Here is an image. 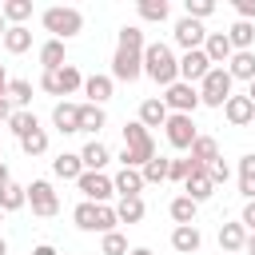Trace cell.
<instances>
[{"label":"cell","instance_id":"cell-1","mask_svg":"<svg viewBox=\"0 0 255 255\" xmlns=\"http://www.w3.org/2000/svg\"><path fill=\"white\" fill-rule=\"evenodd\" d=\"M143 76L147 80H155L159 88H171L175 80H179V60H175V52L167 48V44H147L143 48Z\"/></svg>","mask_w":255,"mask_h":255},{"label":"cell","instance_id":"cell-2","mask_svg":"<svg viewBox=\"0 0 255 255\" xmlns=\"http://www.w3.org/2000/svg\"><path fill=\"white\" fill-rule=\"evenodd\" d=\"M44 32H52V40H72V36H80L84 32V16H80V8H64V4H56V8H44Z\"/></svg>","mask_w":255,"mask_h":255},{"label":"cell","instance_id":"cell-3","mask_svg":"<svg viewBox=\"0 0 255 255\" xmlns=\"http://www.w3.org/2000/svg\"><path fill=\"white\" fill-rule=\"evenodd\" d=\"M231 76H227V68H211L199 84H195V92H199V104H207V108H223L227 100H231Z\"/></svg>","mask_w":255,"mask_h":255},{"label":"cell","instance_id":"cell-4","mask_svg":"<svg viewBox=\"0 0 255 255\" xmlns=\"http://www.w3.org/2000/svg\"><path fill=\"white\" fill-rule=\"evenodd\" d=\"M40 88H44L48 96H72V92L84 88V76H80L76 64H64V68H56V72H44V76H40Z\"/></svg>","mask_w":255,"mask_h":255},{"label":"cell","instance_id":"cell-5","mask_svg":"<svg viewBox=\"0 0 255 255\" xmlns=\"http://www.w3.org/2000/svg\"><path fill=\"white\" fill-rule=\"evenodd\" d=\"M163 108L171 112V116H191L195 108H199V92L191 88V84H183V80H175L171 88H163Z\"/></svg>","mask_w":255,"mask_h":255},{"label":"cell","instance_id":"cell-6","mask_svg":"<svg viewBox=\"0 0 255 255\" xmlns=\"http://www.w3.org/2000/svg\"><path fill=\"white\" fill-rule=\"evenodd\" d=\"M28 207H32V215L52 219V215L60 211V195H56V187H52L48 179H32V183H28Z\"/></svg>","mask_w":255,"mask_h":255},{"label":"cell","instance_id":"cell-7","mask_svg":"<svg viewBox=\"0 0 255 255\" xmlns=\"http://www.w3.org/2000/svg\"><path fill=\"white\" fill-rule=\"evenodd\" d=\"M76 187L84 191V199H88V203H108V199L116 195L112 175H104V171H84V175L76 179Z\"/></svg>","mask_w":255,"mask_h":255},{"label":"cell","instance_id":"cell-8","mask_svg":"<svg viewBox=\"0 0 255 255\" xmlns=\"http://www.w3.org/2000/svg\"><path fill=\"white\" fill-rule=\"evenodd\" d=\"M163 131H167V143L175 147V151H187L191 143H195V120L191 116H167V124H163Z\"/></svg>","mask_w":255,"mask_h":255},{"label":"cell","instance_id":"cell-9","mask_svg":"<svg viewBox=\"0 0 255 255\" xmlns=\"http://www.w3.org/2000/svg\"><path fill=\"white\" fill-rule=\"evenodd\" d=\"M171 40H175L183 52H195V48H203V40H207V28H203L199 20H187V16H179V20H175V28H171Z\"/></svg>","mask_w":255,"mask_h":255},{"label":"cell","instance_id":"cell-10","mask_svg":"<svg viewBox=\"0 0 255 255\" xmlns=\"http://www.w3.org/2000/svg\"><path fill=\"white\" fill-rule=\"evenodd\" d=\"M139 76H143V56H139V52H124V48H116V56H112V80L131 84V80H139Z\"/></svg>","mask_w":255,"mask_h":255},{"label":"cell","instance_id":"cell-11","mask_svg":"<svg viewBox=\"0 0 255 255\" xmlns=\"http://www.w3.org/2000/svg\"><path fill=\"white\" fill-rule=\"evenodd\" d=\"M207 72H211V60L203 56V48H195V52H183V56H179V80H183V84H191V88H195Z\"/></svg>","mask_w":255,"mask_h":255},{"label":"cell","instance_id":"cell-12","mask_svg":"<svg viewBox=\"0 0 255 255\" xmlns=\"http://www.w3.org/2000/svg\"><path fill=\"white\" fill-rule=\"evenodd\" d=\"M183 195H187L191 203H207V199L215 195V183L207 179V167H191V175L183 179Z\"/></svg>","mask_w":255,"mask_h":255},{"label":"cell","instance_id":"cell-13","mask_svg":"<svg viewBox=\"0 0 255 255\" xmlns=\"http://www.w3.org/2000/svg\"><path fill=\"white\" fill-rule=\"evenodd\" d=\"M203 56L211 60V68H223V64L235 56V48H231L227 32H207V40H203Z\"/></svg>","mask_w":255,"mask_h":255},{"label":"cell","instance_id":"cell-14","mask_svg":"<svg viewBox=\"0 0 255 255\" xmlns=\"http://www.w3.org/2000/svg\"><path fill=\"white\" fill-rule=\"evenodd\" d=\"M223 116H227L231 128H247V124H255V104H251L247 96H231V100L223 104Z\"/></svg>","mask_w":255,"mask_h":255},{"label":"cell","instance_id":"cell-15","mask_svg":"<svg viewBox=\"0 0 255 255\" xmlns=\"http://www.w3.org/2000/svg\"><path fill=\"white\" fill-rule=\"evenodd\" d=\"M52 124H56V131H64V135L80 131V104H72V100H60V104L52 108Z\"/></svg>","mask_w":255,"mask_h":255},{"label":"cell","instance_id":"cell-16","mask_svg":"<svg viewBox=\"0 0 255 255\" xmlns=\"http://www.w3.org/2000/svg\"><path fill=\"white\" fill-rule=\"evenodd\" d=\"M187 159H191V167H211L219 159V143L211 135H195V143L187 147Z\"/></svg>","mask_w":255,"mask_h":255},{"label":"cell","instance_id":"cell-17","mask_svg":"<svg viewBox=\"0 0 255 255\" xmlns=\"http://www.w3.org/2000/svg\"><path fill=\"white\" fill-rule=\"evenodd\" d=\"M108 159H112V151H108L104 139H88V143L80 147V163H84V171H104Z\"/></svg>","mask_w":255,"mask_h":255},{"label":"cell","instance_id":"cell-18","mask_svg":"<svg viewBox=\"0 0 255 255\" xmlns=\"http://www.w3.org/2000/svg\"><path fill=\"white\" fill-rule=\"evenodd\" d=\"M112 187H116V195H120V199H131V195H139L147 183H143V175H139L135 167H120V171L112 175Z\"/></svg>","mask_w":255,"mask_h":255},{"label":"cell","instance_id":"cell-19","mask_svg":"<svg viewBox=\"0 0 255 255\" xmlns=\"http://www.w3.org/2000/svg\"><path fill=\"white\" fill-rule=\"evenodd\" d=\"M199 243H203V235H199L195 223H187V227H171V251H175V255H195Z\"/></svg>","mask_w":255,"mask_h":255},{"label":"cell","instance_id":"cell-20","mask_svg":"<svg viewBox=\"0 0 255 255\" xmlns=\"http://www.w3.org/2000/svg\"><path fill=\"white\" fill-rule=\"evenodd\" d=\"M112 88H116L112 76H88V80H84V96H88V104H96V108H104V104L112 100Z\"/></svg>","mask_w":255,"mask_h":255},{"label":"cell","instance_id":"cell-21","mask_svg":"<svg viewBox=\"0 0 255 255\" xmlns=\"http://www.w3.org/2000/svg\"><path fill=\"white\" fill-rule=\"evenodd\" d=\"M167 116H171V112L163 108V100H159V96H147V100L139 104V124H143V128H163V124H167Z\"/></svg>","mask_w":255,"mask_h":255},{"label":"cell","instance_id":"cell-22","mask_svg":"<svg viewBox=\"0 0 255 255\" xmlns=\"http://www.w3.org/2000/svg\"><path fill=\"white\" fill-rule=\"evenodd\" d=\"M247 243V227L243 223H219V251L231 255V251H243Z\"/></svg>","mask_w":255,"mask_h":255},{"label":"cell","instance_id":"cell-23","mask_svg":"<svg viewBox=\"0 0 255 255\" xmlns=\"http://www.w3.org/2000/svg\"><path fill=\"white\" fill-rule=\"evenodd\" d=\"M147 159H155V139H147V143H135V147H124L120 151V167H143Z\"/></svg>","mask_w":255,"mask_h":255},{"label":"cell","instance_id":"cell-24","mask_svg":"<svg viewBox=\"0 0 255 255\" xmlns=\"http://www.w3.org/2000/svg\"><path fill=\"white\" fill-rule=\"evenodd\" d=\"M227 76L251 84V80H255V48H251V52H235V56L227 60Z\"/></svg>","mask_w":255,"mask_h":255},{"label":"cell","instance_id":"cell-25","mask_svg":"<svg viewBox=\"0 0 255 255\" xmlns=\"http://www.w3.org/2000/svg\"><path fill=\"white\" fill-rule=\"evenodd\" d=\"M116 48H124V52H139V56H143V48H147L143 28H139V24H124V28L116 32Z\"/></svg>","mask_w":255,"mask_h":255},{"label":"cell","instance_id":"cell-26","mask_svg":"<svg viewBox=\"0 0 255 255\" xmlns=\"http://www.w3.org/2000/svg\"><path fill=\"white\" fill-rule=\"evenodd\" d=\"M40 64H44V72H56V68H64V64H68L64 40H44V44H40Z\"/></svg>","mask_w":255,"mask_h":255},{"label":"cell","instance_id":"cell-27","mask_svg":"<svg viewBox=\"0 0 255 255\" xmlns=\"http://www.w3.org/2000/svg\"><path fill=\"white\" fill-rule=\"evenodd\" d=\"M52 171H56L60 179H80V175H84V163H80V151H60V155L52 159Z\"/></svg>","mask_w":255,"mask_h":255},{"label":"cell","instance_id":"cell-28","mask_svg":"<svg viewBox=\"0 0 255 255\" xmlns=\"http://www.w3.org/2000/svg\"><path fill=\"white\" fill-rule=\"evenodd\" d=\"M239 195L251 203L255 199V151L239 155Z\"/></svg>","mask_w":255,"mask_h":255},{"label":"cell","instance_id":"cell-29","mask_svg":"<svg viewBox=\"0 0 255 255\" xmlns=\"http://www.w3.org/2000/svg\"><path fill=\"white\" fill-rule=\"evenodd\" d=\"M227 40H231V48H235V52H251V44H255V24L235 20V24L227 28Z\"/></svg>","mask_w":255,"mask_h":255},{"label":"cell","instance_id":"cell-30","mask_svg":"<svg viewBox=\"0 0 255 255\" xmlns=\"http://www.w3.org/2000/svg\"><path fill=\"white\" fill-rule=\"evenodd\" d=\"M20 207H28V187L4 183V187H0V211L8 215V211H20Z\"/></svg>","mask_w":255,"mask_h":255},{"label":"cell","instance_id":"cell-31","mask_svg":"<svg viewBox=\"0 0 255 255\" xmlns=\"http://www.w3.org/2000/svg\"><path fill=\"white\" fill-rule=\"evenodd\" d=\"M28 48H32V32H28L24 24H12V28L4 32V52L20 56V52H28Z\"/></svg>","mask_w":255,"mask_h":255},{"label":"cell","instance_id":"cell-32","mask_svg":"<svg viewBox=\"0 0 255 255\" xmlns=\"http://www.w3.org/2000/svg\"><path fill=\"white\" fill-rule=\"evenodd\" d=\"M143 215H147L143 195H131V199H120V203H116V219H120V223H139Z\"/></svg>","mask_w":255,"mask_h":255},{"label":"cell","instance_id":"cell-33","mask_svg":"<svg viewBox=\"0 0 255 255\" xmlns=\"http://www.w3.org/2000/svg\"><path fill=\"white\" fill-rule=\"evenodd\" d=\"M135 12H139V20H147V24H163V20L171 16L167 0H139V4H135Z\"/></svg>","mask_w":255,"mask_h":255},{"label":"cell","instance_id":"cell-34","mask_svg":"<svg viewBox=\"0 0 255 255\" xmlns=\"http://www.w3.org/2000/svg\"><path fill=\"white\" fill-rule=\"evenodd\" d=\"M108 124V116H104V108H96V104H80V131H88V135H96L100 128Z\"/></svg>","mask_w":255,"mask_h":255},{"label":"cell","instance_id":"cell-35","mask_svg":"<svg viewBox=\"0 0 255 255\" xmlns=\"http://www.w3.org/2000/svg\"><path fill=\"white\" fill-rule=\"evenodd\" d=\"M167 211H171V219H175V227H187V223H195V211H199V203H191L187 195H175Z\"/></svg>","mask_w":255,"mask_h":255},{"label":"cell","instance_id":"cell-36","mask_svg":"<svg viewBox=\"0 0 255 255\" xmlns=\"http://www.w3.org/2000/svg\"><path fill=\"white\" fill-rule=\"evenodd\" d=\"M0 16L8 20V28H12V24H24V20L32 16V0H4V4H0Z\"/></svg>","mask_w":255,"mask_h":255},{"label":"cell","instance_id":"cell-37","mask_svg":"<svg viewBox=\"0 0 255 255\" xmlns=\"http://www.w3.org/2000/svg\"><path fill=\"white\" fill-rule=\"evenodd\" d=\"M8 104H16V112L32 108V84L28 80H8Z\"/></svg>","mask_w":255,"mask_h":255},{"label":"cell","instance_id":"cell-38","mask_svg":"<svg viewBox=\"0 0 255 255\" xmlns=\"http://www.w3.org/2000/svg\"><path fill=\"white\" fill-rule=\"evenodd\" d=\"M96 211H100V203H88V199H84V203H76V207H72L76 227H80V231H96Z\"/></svg>","mask_w":255,"mask_h":255},{"label":"cell","instance_id":"cell-39","mask_svg":"<svg viewBox=\"0 0 255 255\" xmlns=\"http://www.w3.org/2000/svg\"><path fill=\"white\" fill-rule=\"evenodd\" d=\"M8 128H12V135H16V139H24L28 131H36V128H40V120H36L32 112H12Z\"/></svg>","mask_w":255,"mask_h":255},{"label":"cell","instance_id":"cell-40","mask_svg":"<svg viewBox=\"0 0 255 255\" xmlns=\"http://www.w3.org/2000/svg\"><path fill=\"white\" fill-rule=\"evenodd\" d=\"M20 151H24V155H44V151H48V131H44V128L28 131V135L20 139Z\"/></svg>","mask_w":255,"mask_h":255},{"label":"cell","instance_id":"cell-41","mask_svg":"<svg viewBox=\"0 0 255 255\" xmlns=\"http://www.w3.org/2000/svg\"><path fill=\"white\" fill-rule=\"evenodd\" d=\"M139 175H143V183H163V179H167V159H163V155L147 159V163L139 167Z\"/></svg>","mask_w":255,"mask_h":255},{"label":"cell","instance_id":"cell-42","mask_svg":"<svg viewBox=\"0 0 255 255\" xmlns=\"http://www.w3.org/2000/svg\"><path fill=\"white\" fill-rule=\"evenodd\" d=\"M211 12H215V0H183V16L187 20H199L203 24Z\"/></svg>","mask_w":255,"mask_h":255},{"label":"cell","instance_id":"cell-43","mask_svg":"<svg viewBox=\"0 0 255 255\" xmlns=\"http://www.w3.org/2000/svg\"><path fill=\"white\" fill-rule=\"evenodd\" d=\"M100 255H128V239H124V231H108V235L100 239Z\"/></svg>","mask_w":255,"mask_h":255},{"label":"cell","instance_id":"cell-44","mask_svg":"<svg viewBox=\"0 0 255 255\" xmlns=\"http://www.w3.org/2000/svg\"><path fill=\"white\" fill-rule=\"evenodd\" d=\"M147 139H151V131H147L139 120L124 124V147H135V143H147Z\"/></svg>","mask_w":255,"mask_h":255},{"label":"cell","instance_id":"cell-45","mask_svg":"<svg viewBox=\"0 0 255 255\" xmlns=\"http://www.w3.org/2000/svg\"><path fill=\"white\" fill-rule=\"evenodd\" d=\"M191 175V159H167V179L171 183H183Z\"/></svg>","mask_w":255,"mask_h":255},{"label":"cell","instance_id":"cell-46","mask_svg":"<svg viewBox=\"0 0 255 255\" xmlns=\"http://www.w3.org/2000/svg\"><path fill=\"white\" fill-rule=\"evenodd\" d=\"M207 179H211V183H215V187H219V183H227V179H231V167H227V163H223V155H219V159H215V163H211V167H207Z\"/></svg>","mask_w":255,"mask_h":255},{"label":"cell","instance_id":"cell-47","mask_svg":"<svg viewBox=\"0 0 255 255\" xmlns=\"http://www.w3.org/2000/svg\"><path fill=\"white\" fill-rule=\"evenodd\" d=\"M235 12H239V20H255V0H235Z\"/></svg>","mask_w":255,"mask_h":255},{"label":"cell","instance_id":"cell-48","mask_svg":"<svg viewBox=\"0 0 255 255\" xmlns=\"http://www.w3.org/2000/svg\"><path fill=\"white\" fill-rule=\"evenodd\" d=\"M239 223H243L247 231H255V199H251V203L243 207V215H239Z\"/></svg>","mask_w":255,"mask_h":255},{"label":"cell","instance_id":"cell-49","mask_svg":"<svg viewBox=\"0 0 255 255\" xmlns=\"http://www.w3.org/2000/svg\"><path fill=\"white\" fill-rule=\"evenodd\" d=\"M12 120V104H8V96H0V124H8Z\"/></svg>","mask_w":255,"mask_h":255},{"label":"cell","instance_id":"cell-50","mask_svg":"<svg viewBox=\"0 0 255 255\" xmlns=\"http://www.w3.org/2000/svg\"><path fill=\"white\" fill-rule=\"evenodd\" d=\"M32 255H60L52 243H40V247H32Z\"/></svg>","mask_w":255,"mask_h":255},{"label":"cell","instance_id":"cell-51","mask_svg":"<svg viewBox=\"0 0 255 255\" xmlns=\"http://www.w3.org/2000/svg\"><path fill=\"white\" fill-rule=\"evenodd\" d=\"M243 255H255V231H247V243H243Z\"/></svg>","mask_w":255,"mask_h":255},{"label":"cell","instance_id":"cell-52","mask_svg":"<svg viewBox=\"0 0 255 255\" xmlns=\"http://www.w3.org/2000/svg\"><path fill=\"white\" fill-rule=\"evenodd\" d=\"M4 183H12V175H8V163L0 159V187H4Z\"/></svg>","mask_w":255,"mask_h":255},{"label":"cell","instance_id":"cell-53","mask_svg":"<svg viewBox=\"0 0 255 255\" xmlns=\"http://www.w3.org/2000/svg\"><path fill=\"white\" fill-rule=\"evenodd\" d=\"M0 96H8V72H4V64H0Z\"/></svg>","mask_w":255,"mask_h":255},{"label":"cell","instance_id":"cell-54","mask_svg":"<svg viewBox=\"0 0 255 255\" xmlns=\"http://www.w3.org/2000/svg\"><path fill=\"white\" fill-rule=\"evenodd\" d=\"M128 255H151V251H147V247H131Z\"/></svg>","mask_w":255,"mask_h":255},{"label":"cell","instance_id":"cell-55","mask_svg":"<svg viewBox=\"0 0 255 255\" xmlns=\"http://www.w3.org/2000/svg\"><path fill=\"white\" fill-rule=\"evenodd\" d=\"M247 100H251V104H255V80H251V84H247Z\"/></svg>","mask_w":255,"mask_h":255},{"label":"cell","instance_id":"cell-56","mask_svg":"<svg viewBox=\"0 0 255 255\" xmlns=\"http://www.w3.org/2000/svg\"><path fill=\"white\" fill-rule=\"evenodd\" d=\"M4 32H8V20H4V16H0V40H4Z\"/></svg>","mask_w":255,"mask_h":255},{"label":"cell","instance_id":"cell-57","mask_svg":"<svg viewBox=\"0 0 255 255\" xmlns=\"http://www.w3.org/2000/svg\"><path fill=\"white\" fill-rule=\"evenodd\" d=\"M0 255H8V243H4V235H0Z\"/></svg>","mask_w":255,"mask_h":255},{"label":"cell","instance_id":"cell-58","mask_svg":"<svg viewBox=\"0 0 255 255\" xmlns=\"http://www.w3.org/2000/svg\"><path fill=\"white\" fill-rule=\"evenodd\" d=\"M231 255H243V251H231Z\"/></svg>","mask_w":255,"mask_h":255},{"label":"cell","instance_id":"cell-59","mask_svg":"<svg viewBox=\"0 0 255 255\" xmlns=\"http://www.w3.org/2000/svg\"><path fill=\"white\" fill-rule=\"evenodd\" d=\"M0 219H4V211H0Z\"/></svg>","mask_w":255,"mask_h":255},{"label":"cell","instance_id":"cell-60","mask_svg":"<svg viewBox=\"0 0 255 255\" xmlns=\"http://www.w3.org/2000/svg\"><path fill=\"white\" fill-rule=\"evenodd\" d=\"M171 255H175V251H171Z\"/></svg>","mask_w":255,"mask_h":255}]
</instances>
